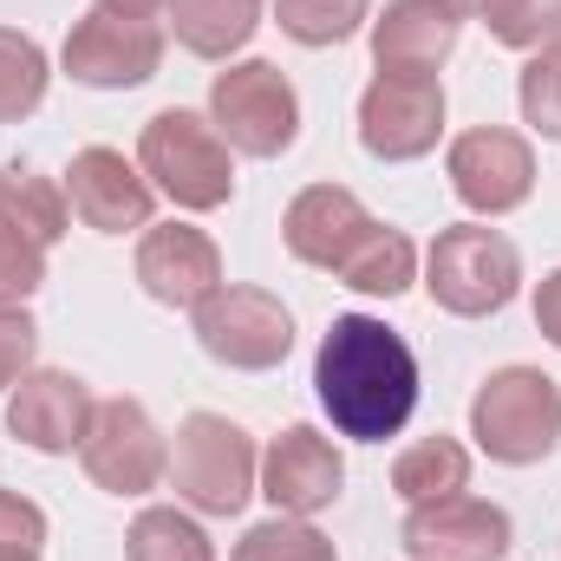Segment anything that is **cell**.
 I'll list each match as a JSON object with an SVG mask.
<instances>
[{
	"label": "cell",
	"instance_id": "cell-1",
	"mask_svg": "<svg viewBox=\"0 0 561 561\" xmlns=\"http://www.w3.org/2000/svg\"><path fill=\"white\" fill-rule=\"evenodd\" d=\"M313 392H320V405H327L340 437L379 444V437H399L412 405H419V359L386 320L340 313L327 327V340H320Z\"/></svg>",
	"mask_w": 561,
	"mask_h": 561
},
{
	"label": "cell",
	"instance_id": "cell-2",
	"mask_svg": "<svg viewBox=\"0 0 561 561\" xmlns=\"http://www.w3.org/2000/svg\"><path fill=\"white\" fill-rule=\"evenodd\" d=\"M138 170L150 176V190H163L176 209H222L236 196V157L222 131L183 105L157 112L138 138Z\"/></svg>",
	"mask_w": 561,
	"mask_h": 561
},
{
	"label": "cell",
	"instance_id": "cell-3",
	"mask_svg": "<svg viewBox=\"0 0 561 561\" xmlns=\"http://www.w3.org/2000/svg\"><path fill=\"white\" fill-rule=\"evenodd\" d=\"M470 437L496 463H542L561 444V386L536 366H503L470 399Z\"/></svg>",
	"mask_w": 561,
	"mask_h": 561
},
{
	"label": "cell",
	"instance_id": "cell-4",
	"mask_svg": "<svg viewBox=\"0 0 561 561\" xmlns=\"http://www.w3.org/2000/svg\"><path fill=\"white\" fill-rule=\"evenodd\" d=\"M255 437L222 412H190L176 424V450H170V483L190 510L203 516H236L255 496Z\"/></svg>",
	"mask_w": 561,
	"mask_h": 561
},
{
	"label": "cell",
	"instance_id": "cell-5",
	"mask_svg": "<svg viewBox=\"0 0 561 561\" xmlns=\"http://www.w3.org/2000/svg\"><path fill=\"white\" fill-rule=\"evenodd\" d=\"M516 280H523L516 242L496 236V229H483V222L444 229V236L431 242V255H424V287H431V300H437L444 313H463V320L510 307V300H516Z\"/></svg>",
	"mask_w": 561,
	"mask_h": 561
},
{
	"label": "cell",
	"instance_id": "cell-6",
	"mask_svg": "<svg viewBox=\"0 0 561 561\" xmlns=\"http://www.w3.org/2000/svg\"><path fill=\"white\" fill-rule=\"evenodd\" d=\"M209 125L242 157H280L287 144L300 138V99H294V85H287L280 66L242 59V66L216 72V85H209Z\"/></svg>",
	"mask_w": 561,
	"mask_h": 561
},
{
	"label": "cell",
	"instance_id": "cell-7",
	"mask_svg": "<svg viewBox=\"0 0 561 561\" xmlns=\"http://www.w3.org/2000/svg\"><path fill=\"white\" fill-rule=\"evenodd\" d=\"M79 463L112 496H144L170 477V450H163V437H157V424L138 399H99L92 405V424L79 437Z\"/></svg>",
	"mask_w": 561,
	"mask_h": 561
},
{
	"label": "cell",
	"instance_id": "cell-8",
	"mask_svg": "<svg viewBox=\"0 0 561 561\" xmlns=\"http://www.w3.org/2000/svg\"><path fill=\"white\" fill-rule=\"evenodd\" d=\"M196 340L209 359H222L236 373H268L294 346V320L268 287H216L196 307Z\"/></svg>",
	"mask_w": 561,
	"mask_h": 561
},
{
	"label": "cell",
	"instance_id": "cell-9",
	"mask_svg": "<svg viewBox=\"0 0 561 561\" xmlns=\"http://www.w3.org/2000/svg\"><path fill=\"white\" fill-rule=\"evenodd\" d=\"M444 138V85L437 72H379L359 99V144L386 163H412Z\"/></svg>",
	"mask_w": 561,
	"mask_h": 561
},
{
	"label": "cell",
	"instance_id": "cell-10",
	"mask_svg": "<svg viewBox=\"0 0 561 561\" xmlns=\"http://www.w3.org/2000/svg\"><path fill=\"white\" fill-rule=\"evenodd\" d=\"M66 72L92 92H131L144 79H157L163 66V33L150 20H118V13H85L66 46H59Z\"/></svg>",
	"mask_w": 561,
	"mask_h": 561
},
{
	"label": "cell",
	"instance_id": "cell-11",
	"mask_svg": "<svg viewBox=\"0 0 561 561\" xmlns=\"http://www.w3.org/2000/svg\"><path fill=\"white\" fill-rule=\"evenodd\" d=\"M450 190L477 216H510L536 190V150L516 138V131L477 125V131H463V138L450 144Z\"/></svg>",
	"mask_w": 561,
	"mask_h": 561
},
{
	"label": "cell",
	"instance_id": "cell-12",
	"mask_svg": "<svg viewBox=\"0 0 561 561\" xmlns=\"http://www.w3.org/2000/svg\"><path fill=\"white\" fill-rule=\"evenodd\" d=\"M412 561H503L510 556V516L483 496H437L419 503L405 516V536H399Z\"/></svg>",
	"mask_w": 561,
	"mask_h": 561
},
{
	"label": "cell",
	"instance_id": "cell-13",
	"mask_svg": "<svg viewBox=\"0 0 561 561\" xmlns=\"http://www.w3.org/2000/svg\"><path fill=\"white\" fill-rule=\"evenodd\" d=\"M346 490V463L333 450V437H320L313 424H287L268 457H262V496L280 516H320L327 503H340Z\"/></svg>",
	"mask_w": 561,
	"mask_h": 561
},
{
	"label": "cell",
	"instance_id": "cell-14",
	"mask_svg": "<svg viewBox=\"0 0 561 561\" xmlns=\"http://www.w3.org/2000/svg\"><path fill=\"white\" fill-rule=\"evenodd\" d=\"M66 203H72V216L85 229L125 236V229H144L150 222V176H144L138 163H125V150L92 144L66 170Z\"/></svg>",
	"mask_w": 561,
	"mask_h": 561
},
{
	"label": "cell",
	"instance_id": "cell-15",
	"mask_svg": "<svg viewBox=\"0 0 561 561\" xmlns=\"http://www.w3.org/2000/svg\"><path fill=\"white\" fill-rule=\"evenodd\" d=\"M373 229H379V222L366 216V203H359L353 190H340V183H313V190H300V196L287 203V216H280L287 255L307 262V268H327V275H340L346 255H353Z\"/></svg>",
	"mask_w": 561,
	"mask_h": 561
},
{
	"label": "cell",
	"instance_id": "cell-16",
	"mask_svg": "<svg viewBox=\"0 0 561 561\" xmlns=\"http://www.w3.org/2000/svg\"><path fill=\"white\" fill-rule=\"evenodd\" d=\"M138 280L150 300H163V307H203L216 287H222V255H216V242L203 236V229H190V222H163V229H144L138 242Z\"/></svg>",
	"mask_w": 561,
	"mask_h": 561
},
{
	"label": "cell",
	"instance_id": "cell-17",
	"mask_svg": "<svg viewBox=\"0 0 561 561\" xmlns=\"http://www.w3.org/2000/svg\"><path fill=\"white\" fill-rule=\"evenodd\" d=\"M85 424H92V392L72 373H53V366L46 373H26L13 386V399H7V431L26 450H46V457L72 450L85 437Z\"/></svg>",
	"mask_w": 561,
	"mask_h": 561
},
{
	"label": "cell",
	"instance_id": "cell-18",
	"mask_svg": "<svg viewBox=\"0 0 561 561\" xmlns=\"http://www.w3.org/2000/svg\"><path fill=\"white\" fill-rule=\"evenodd\" d=\"M457 13L437 0H392L373 20V59L379 72H437L457 53Z\"/></svg>",
	"mask_w": 561,
	"mask_h": 561
},
{
	"label": "cell",
	"instance_id": "cell-19",
	"mask_svg": "<svg viewBox=\"0 0 561 561\" xmlns=\"http://www.w3.org/2000/svg\"><path fill=\"white\" fill-rule=\"evenodd\" d=\"M163 13H170L176 39L190 53H203V59H229L262 26V0H170Z\"/></svg>",
	"mask_w": 561,
	"mask_h": 561
},
{
	"label": "cell",
	"instance_id": "cell-20",
	"mask_svg": "<svg viewBox=\"0 0 561 561\" xmlns=\"http://www.w3.org/2000/svg\"><path fill=\"white\" fill-rule=\"evenodd\" d=\"M66 216H72V203L59 196L53 176H39L26 163H7L0 170V222H13L20 236H33L39 249H53L66 236Z\"/></svg>",
	"mask_w": 561,
	"mask_h": 561
},
{
	"label": "cell",
	"instance_id": "cell-21",
	"mask_svg": "<svg viewBox=\"0 0 561 561\" xmlns=\"http://www.w3.org/2000/svg\"><path fill=\"white\" fill-rule=\"evenodd\" d=\"M470 483V450L457 437H419L412 450H399L392 463V490L419 510V503H437V496H457Z\"/></svg>",
	"mask_w": 561,
	"mask_h": 561
},
{
	"label": "cell",
	"instance_id": "cell-22",
	"mask_svg": "<svg viewBox=\"0 0 561 561\" xmlns=\"http://www.w3.org/2000/svg\"><path fill=\"white\" fill-rule=\"evenodd\" d=\"M412 275H419V249H412L399 229H386V222H379V229L346 255V268H340L346 287H359V294H386V300H392V294H405Z\"/></svg>",
	"mask_w": 561,
	"mask_h": 561
},
{
	"label": "cell",
	"instance_id": "cell-23",
	"mask_svg": "<svg viewBox=\"0 0 561 561\" xmlns=\"http://www.w3.org/2000/svg\"><path fill=\"white\" fill-rule=\"evenodd\" d=\"M46 99V53L39 39L0 26V125H20L26 112H39Z\"/></svg>",
	"mask_w": 561,
	"mask_h": 561
},
{
	"label": "cell",
	"instance_id": "cell-24",
	"mask_svg": "<svg viewBox=\"0 0 561 561\" xmlns=\"http://www.w3.org/2000/svg\"><path fill=\"white\" fill-rule=\"evenodd\" d=\"M125 561H216V549L183 510H144L125 536Z\"/></svg>",
	"mask_w": 561,
	"mask_h": 561
},
{
	"label": "cell",
	"instance_id": "cell-25",
	"mask_svg": "<svg viewBox=\"0 0 561 561\" xmlns=\"http://www.w3.org/2000/svg\"><path fill=\"white\" fill-rule=\"evenodd\" d=\"M275 20L300 46H340L366 26V0H275Z\"/></svg>",
	"mask_w": 561,
	"mask_h": 561
},
{
	"label": "cell",
	"instance_id": "cell-26",
	"mask_svg": "<svg viewBox=\"0 0 561 561\" xmlns=\"http://www.w3.org/2000/svg\"><path fill=\"white\" fill-rule=\"evenodd\" d=\"M477 13L516 53H542L549 39H561V0H477Z\"/></svg>",
	"mask_w": 561,
	"mask_h": 561
},
{
	"label": "cell",
	"instance_id": "cell-27",
	"mask_svg": "<svg viewBox=\"0 0 561 561\" xmlns=\"http://www.w3.org/2000/svg\"><path fill=\"white\" fill-rule=\"evenodd\" d=\"M236 561H340V556L307 516H275V523H255L236 542Z\"/></svg>",
	"mask_w": 561,
	"mask_h": 561
},
{
	"label": "cell",
	"instance_id": "cell-28",
	"mask_svg": "<svg viewBox=\"0 0 561 561\" xmlns=\"http://www.w3.org/2000/svg\"><path fill=\"white\" fill-rule=\"evenodd\" d=\"M523 118H529L542 138H561V39H549V46L523 66Z\"/></svg>",
	"mask_w": 561,
	"mask_h": 561
},
{
	"label": "cell",
	"instance_id": "cell-29",
	"mask_svg": "<svg viewBox=\"0 0 561 561\" xmlns=\"http://www.w3.org/2000/svg\"><path fill=\"white\" fill-rule=\"evenodd\" d=\"M39 280H46V249L13 222H0V300H26Z\"/></svg>",
	"mask_w": 561,
	"mask_h": 561
},
{
	"label": "cell",
	"instance_id": "cell-30",
	"mask_svg": "<svg viewBox=\"0 0 561 561\" xmlns=\"http://www.w3.org/2000/svg\"><path fill=\"white\" fill-rule=\"evenodd\" d=\"M33 346H39V327H33V313H26L20 300H0V392L26 379V366H33Z\"/></svg>",
	"mask_w": 561,
	"mask_h": 561
},
{
	"label": "cell",
	"instance_id": "cell-31",
	"mask_svg": "<svg viewBox=\"0 0 561 561\" xmlns=\"http://www.w3.org/2000/svg\"><path fill=\"white\" fill-rule=\"evenodd\" d=\"M39 542H46L39 503H26L20 490H0V556H39Z\"/></svg>",
	"mask_w": 561,
	"mask_h": 561
},
{
	"label": "cell",
	"instance_id": "cell-32",
	"mask_svg": "<svg viewBox=\"0 0 561 561\" xmlns=\"http://www.w3.org/2000/svg\"><path fill=\"white\" fill-rule=\"evenodd\" d=\"M536 327H542L549 346H561V268L536 287Z\"/></svg>",
	"mask_w": 561,
	"mask_h": 561
},
{
	"label": "cell",
	"instance_id": "cell-33",
	"mask_svg": "<svg viewBox=\"0 0 561 561\" xmlns=\"http://www.w3.org/2000/svg\"><path fill=\"white\" fill-rule=\"evenodd\" d=\"M170 0H99V13H118V20H150V13H163Z\"/></svg>",
	"mask_w": 561,
	"mask_h": 561
},
{
	"label": "cell",
	"instance_id": "cell-34",
	"mask_svg": "<svg viewBox=\"0 0 561 561\" xmlns=\"http://www.w3.org/2000/svg\"><path fill=\"white\" fill-rule=\"evenodd\" d=\"M437 7H450V13H457V20H463V13H470V7H477V0H437Z\"/></svg>",
	"mask_w": 561,
	"mask_h": 561
},
{
	"label": "cell",
	"instance_id": "cell-35",
	"mask_svg": "<svg viewBox=\"0 0 561 561\" xmlns=\"http://www.w3.org/2000/svg\"><path fill=\"white\" fill-rule=\"evenodd\" d=\"M0 561H39V556H0Z\"/></svg>",
	"mask_w": 561,
	"mask_h": 561
}]
</instances>
